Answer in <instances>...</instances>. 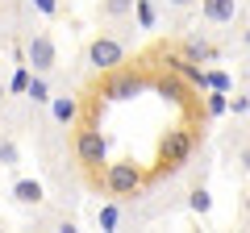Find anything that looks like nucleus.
Masks as SVG:
<instances>
[{"label": "nucleus", "mask_w": 250, "mask_h": 233, "mask_svg": "<svg viewBox=\"0 0 250 233\" xmlns=\"http://www.w3.org/2000/svg\"><path fill=\"white\" fill-rule=\"evenodd\" d=\"M125 54H129V29H100L83 50V63L92 71H113L125 63Z\"/></svg>", "instance_id": "nucleus-1"}, {"label": "nucleus", "mask_w": 250, "mask_h": 233, "mask_svg": "<svg viewBox=\"0 0 250 233\" xmlns=\"http://www.w3.org/2000/svg\"><path fill=\"white\" fill-rule=\"evenodd\" d=\"M142 183H146V171L134 158H121V162H108L104 167V188L113 200H138L142 196Z\"/></svg>", "instance_id": "nucleus-2"}, {"label": "nucleus", "mask_w": 250, "mask_h": 233, "mask_svg": "<svg viewBox=\"0 0 250 233\" xmlns=\"http://www.w3.org/2000/svg\"><path fill=\"white\" fill-rule=\"evenodd\" d=\"M25 63L38 75H50V79L59 75V46H54V38L46 29H29L25 34Z\"/></svg>", "instance_id": "nucleus-3"}, {"label": "nucleus", "mask_w": 250, "mask_h": 233, "mask_svg": "<svg viewBox=\"0 0 250 233\" xmlns=\"http://www.w3.org/2000/svg\"><path fill=\"white\" fill-rule=\"evenodd\" d=\"M104 150H108V142H104V134H100L96 125H80V129L71 134V154H75V167L96 171L100 162H104Z\"/></svg>", "instance_id": "nucleus-4"}, {"label": "nucleus", "mask_w": 250, "mask_h": 233, "mask_svg": "<svg viewBox=\"0 0 250 233\" xmlns=\"http://www.w3.org/2000/svg\"><path fill=\"white\" fill-rule=\"evenodd\" d=\"M138 92H142V75L134 71V67H113V71H104V88H100V96L108 100H134Z\"/></svg>", "instance_id": "nucleus-5"}, {"label": "nucleus", "mask_w": 250, "mask_h": 233, "mask_svg": "<svg viewBox=\"0 0 250 233\" xmlns=\"http://www.w3.org/2000/svg\"><path fill=\"white\" fill-rule=\"evenodd\" d=\"M46 121H54L59 129H80V121H83V100L71 96V92H59V96L46 104Z\"/></svg>", "instance_id": "nucleus-6"}, {"label": "nucleus", "mask_w": 250, "mask_h": 233, "mask_svg": "<svg viewBox=\"0 0 250 233\" xmlns=\"http://www.w3.org/2000/svg\"><path fill=\"white\" fill-rule=\"evenodd\" d=\"M134 9L138 0H96V21L104 29H138Z\"/></svg>", "instance_id": "nucleus-7"}, {"label": "nucleus", "mask_w": 250, "mask_h": 233, "mask_svg": "<svg viewBox=\"0 0 250 233\" xmlns=\"http://www.w3.org/2000/svg\"><path fill=\"white\" fill-rule=\"evenodd\" d=\"M205 25H233L242 17V0H200Z\"/></svg>", "instance_id": "nucleus-8"}, {"label": "nucleus", "mask_w": 250, "mask_h": 233, "mask_svg": "<svg viewBox=\"0 0 250 233\" xmlns=\"http://www.w3.org/2000/svg\"><path fill=\"white\" fill-rule=\"evenodd\" d=\"M188 154H192V134H188V129H171V134L163 137V162L184 167Z\"/></svg>", "instance_id": "nucleus-9"}, {"label": "nucleus", "mask_w": 250, "mask_h": 233, "mask_svg": "<svg viewBox=\"0 0 250 233\" xmlns=\"http://www.w3.org/2000/svg\"><path fill=\"white\" fill-rule=\"evenodd\" d=\"M13 200H17L21 208H42L46 204V188L38 179H17L13 183Z\"/></svg>", "instance_id": "nucleus-10"}, {"label": "nucleus", "mask_w": 250, "mask_h": 233, "mask_svg": "<svg viewBox=\"0 0 250 233\" xmlns=\"http://www.w3.org/2000/svg\"><path fill=\"white\" fill-rule=\"evenodd\" d=\"M229 154H233V171H238L242 179H250V134L229 137Z\"/></svg>", "instance_id": "nucleus-11"}, {"label": "nucleus", "mask_w": 250, "mask_h": 233, "mask_svg": "<svg viewBox=\"0 0 250 233\" xmlns=\"http://www.w3.org/2000/svg\"><path fill=\"white\" fill-rule=\"evenodd\" d=\"M17 129H0V167H17L21 162V146H17Z\"/></svg>", "instance_id": "nucleus-12"}, {"label": "nucleus", "mask_w": 250, "mask_h": 233, "mask_svg": "<svg viewBox=\"0 0 250 233\" xmlns=\"http://www.w3.org/2000/svg\"><path fill=\"white\" fill-rule=\"evenodd\" d=\"M188 208H192L196 216H208V213H213V196H208V188H205V183L188 192Z\"/></svg>", "instance_id": "nucleus-13"}, {"label": "nucleus", "mask_w": 250, "mask_h": 233, "mask_svg": "<svg viewBox=\"0 0 250 233\" xmlns=\"http://www.w3.org/2000/svg\"><path fill=\"white\" fill-rule=\"evenodd\" d=\"M134 21H138V29H154L159 25V4H154V0H138Z\"/></svg>", "instance_id": "nucleus-14"}, {"label": "nucleus", "mask_w": 250, "mask_h": 233, "mask_svg": "<svg viewBox=\"0 0 250 233\" xmlns=\"http://www.w3.org/2000/svg\"><path fill=\"white\" fill-rule=\"evenodd\" d=\"M184 58L188 63H205V58H213V46H208L205 38H188L184 42Z\"/></svg>", "instance_id": "nucleus-15"}, {"label": "nucleus", "mask_w": 250, "mask_h": 233, "mask_svg": "<svg viewBox=\"0 0 250 233\" xmlns=\"http://www.w3.org/2000/svg\"><path fill=\"white\" fill-rule=\"evenodd\" d=\"M125 200H117V204H104V208H100V213H96V221H100V229H108V233H113L117 229V225H121V216H125Z\"/></svg>", "instance_id": "nucleus-16"}, {"label": "nucleus", "mask_w": 250, "mask_h": 233, "mask_svg": "<svg viewBox=\"0 0 250 233\" xmlns=\"http://www.w3.org/2000/svg\"><path fill=\"white\" fill-rule=\"evenodd\" d=\"M205 113H208V116H221V113H229V96H225V88H213V92H208V100H205Z\"/></svg>", "instance_id": "nucleus-17"}, {"label": "nucleus", "mask_w": 250, "mask_h": 233, "mask_svg": "<svg viewBox=\"0 0 250 233\" xmlns=\"http://www.w3.org/2000/svg\"><path fill=\"white\" fill-rule=\"evenodd\" d=\"M229 113L233 116H250V88H238L229 96Z\"/></svg>", "instance_id": "nucleus-18"}, {"label": "nucleus", "mask_w": 250, "mask_h": 233, "mask_svg": "<svg viewBox=\"0 0 250 233\" xmlns=\"http://www.w3.org/2000/svg\"><path fill=\"white\" fill-rule=\"evenodd\" d=\"M34 13H42V17H59L62 13V0H25Z\"/></svg>", "instance_id": "nucleus-19"}, {"label": "nucleus", "mask_w": 250, "mask_h": 233, "mask_svg": "<svg viewBox=\"0 0 250 233\" xmlns=\"http://www.w3.org/2000/svg\"><path fill=\"white\" fill-rule=\"evenodd\" d=\"M163 4H167V9H175V13H188V9H196L200 0H163Z\"/></svg>", "instance_id": "nucleus-20"}, {"label": "nucleus", "mask_w": 250, "mask_h": 233, "mask_svg": "<svg viewBox=\"0 0 250 233\" xmlns=\"http://www.w3.org/2000/svg\"><path fill=\"white\" fill-rule=\"evenodd\" d=\"M242 225H246V229H250V188L242 192Z\"/></svg>", "instance_id": "nucleus-21"}, {"label": "nucleus", "mask_w": 250, "mask_h": 233, "mask_svg": "<svg viewBox=\"0 0 250 233\" xmlns=\"http://www.w3.org/2000/svg\"><path fill=\"white\" fill-rule=\"evenodd\" d=\"M4 100H9V88H4V79H0V108H4Z\"/></svg>", "instance_id": "nucleus-22"}, {"label": "nucleus", "mask_w": 250, "mask_h": 233, "mask_svg": "<svg viewBox=\"0 0 250 233\" xmlns=\"http://www.w3.org/2000/svg\"><path fill=\"white\" fill-rule=\"evenodd\" d=\"M246 121H250V116H246Z\"/></svg>", "instance_id": "nucleus-23"}]
</instances>
